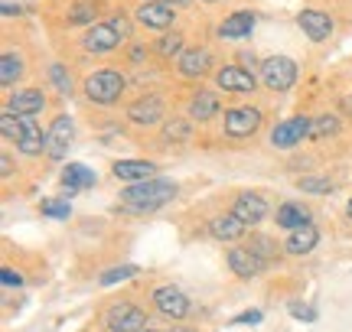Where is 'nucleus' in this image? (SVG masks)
<instances>
[{
    "label": "nucleus",
    "instance_id": "obj_21",
    "mask_svg": "<svg viewBox=\"0 0 352 332\" xmlns=\"http://www.w3.org/2000/svg\"><path fill=\"white\" fill-rule=\"evenodd\" d=\"M316 241H320V231L307 222V225H300V228L290 231L287 238V254H310L316 248Z\"/></svg>",
    "mask_w": 352,
    "mask_h": 332
},
{
    "label": "nucleus",
    "instance_id": "obj_19",
    "mask_svg": "<svg viewBox=\"0 0 352 332\" xmlns=\"http://www.w3.org/2000/svg\"><path fill=\"white\" fill-rule=\"evenodd\" d=\"M219 88L239 91V95H245V91H252V88H254V75L248 72V69L228 65V69H222V72H219Z\"/></svg>",
    "mask_w": 352,
    "mask_h": 332
},
{
    "label": "nucleus",
    "instance_id": "obj_22",
    "mask_svg": "<svg viewBox=\"0 0 352 332\" xmlns=\"http://www.w3.org/2000/svg\"><path fill=\"white\" fill-rule=\"evenodd\" d=\"M43 104H46L43 91L23 88V91H16V95L10 98V111L13 115H36V111H43Z\"/></svg>",
    "mask_w": 352,
    "mask_h": 332
},
{
    "label": "nucleus",
    "instance_id": "obj_25",
    "mask_svg": "<svg viewBox=\"0 0 352 332\" xmlns=\"http://www.w3.org/2000/svg\"><path fill=\"white\" fill-rule=\"evenodd\" d=\"M189 115L196 117V121H209L212 115H219V98H215L212 91H199L192 104H189Z\"/></svg>",
    "mask_w": 352,
    "mask_h": 332
},
{
    "label": "nucleus",
    "instance_id": "obj_39",
    "mask_svg": "<svg viewBox=\"0 0 352 332\" xmlns=\"http://www.w3.org/2000/svg\"><path fill=\"white\" fill-rule=\"evenodd\" d=\"M111 26H114V29H118V36H121V39H127V36H131V23H127L124 16H114V20H111Z\"/></svg>",
    "mask_w": 352,
    "mask_h": 332
},
{
    "label": "nucleus",
    "instance_id": "obj_7",
    "mask_svg": "<svg viewBox=\"0 0 352 332\" xmlns=\"http://www.w3.org/2000/svg\"><path fill=\"white\" fill-rule=\"evenodd\" d=\"M72 121L69 117H56L52 121V128L46 130V154L52 156V160H63L65 154H69V143H72Z\"/></svg>",
    "mask_w": 352,
    "mask_h": 332
},
{
    "label": "nucleus",
    "instance_id": "obj_23",
    "mask_svg": "<svg viewBox=\"0 0 352 332\" xmlns=\"http://www.w3.org/2000/svg\"><path fill=\"white\" fill-rule=\"evenodd\" d=\"M63 182L69 186V192H78V189H88V186H95V173L82 163H69L63 169Z\"/></svg>",
    "mask_w": 352,
    "mask_h": 332
},
{
    "label": "nucleus",
    "instance_id": "obj_1",
    "mask_svg": "<svg viewBox=\"0 0 352 332\" xmlns=\"http://www.w3.org/2000/svg\"><path fill=\"white\" fill-rule=\"evenodd\" d=\"M176 195V182L170 179H144V182H131L124 192H121V202L124 209L131 212H153V209H160L166 205L170 199Z\"/></svg>",
    "mask_w": 352,
    "mask_h": 332
},
{
    "label": "nucleus",
    "instance_id": "obj_11",
    "mask_svg": "<svg viewBox=\"0 0 352 332\" xmlns=\"http://www.w3.org/2000/svg\"><path fill=\"white\" fill-rule=\"evenodd\" d=\"M20 124H23V134H20L16 147H20L26 156L43 154V150H46V137H43V130H39L36 117H33V115H20Z\"/></svg>",
    "mask_w": 352,
    "mask_h": 332
},
{
    "label": "nucleus",
    "instance_id": "obj_15",
    "mask_svg": "<svg viewBox=\"0 0 352 332\" xmlns=\"http://www.w3.org/2000/svg\"><path fill=\"white\" fill-rule=\"evenodd\" d=\"M138 23L151 26V29H166L173 23V10L166 3H157V0H144V7L138 10Z\"/></svg>",
    "mask_w": 352,
    "mask_h": 332
},
{
    "label": "nucleus",
    "instance_id": "obj_40",
    "mask_svg": "<svg viewBox=\"0 0 352 332\" xmlns=\"http://www.w3.org/2000/svg\"><path fill=\"white\" fill-rule=\"evenodd\" d=\"M290 313H294L297 320H314V309L303 307V303H290Z\"/></svg>",
    "mask_w": 352,
    "mask_h": 332
},
{
    "label": "nucleus",
    "instance_id": "obj_18",
    "mask_svg": "<svg viewBox=\"0 0 352 332\" xmlns=\"http://www.w3.org/2000/svg\"><path fill=\"white\" fill-rule=\"evenodd\" d=\"M179 72L186 78H199L209 72V62H212V56H209V49H186L179 52Z\"/></svg>",
    "mask_w": 352,
    "mask_h": 332
},
{
    "label": "nucleus",
    "instance_id": "obj_2",
    "mask_svg": "<svg viewBox=\"0 0 352 332\" xmlns=\"http://www.w3.org/2000/svg\"><path fill=\"white\" fill-rule=\"evenodd\" d=\"M121 91H124V78L118 75V72H111V69H101V72H95V75L85 78V95L95 104L118 102Z\"/></svg>",
    "mask_w": 352,
    "mask_h": 332
},
{
    "label": "nucleus",
    "instance_id": "obj_14",
    "mask_svg": "<svg viewBox=\"0 0 352 332\" xmlns=\"http://www.w3.org/2000/svg\"><path fill=\"white\" fill-rule=\"evenodd\" d=\"M118 43H121V36H118V29H114L111 23H95L85 33V49L88 52H108V49H114Z\"/></svg>",
    "mask_w": 352,
    "mask_h": 332
},
{
    "label": "nucleus",
    "instance_id": "obj_45",
    "mask_svg": "<svg viewBox=\"0 0 352 332\" xmlns=\"http://www.w3.org/2000/svg\"><path fill=\"white\" fill-rule=\"evenodd\" d=\"M144 332H157V329H144Z\"/></svg>",
    "mask_w": 352,
    "mask_h": 332
},
{
    "label": "nucleus",
    "instance_id": "obj_16",
    "mask_svg": "<svg viewBox=\"0 0 352 332\" xmlns=\"http://www.w3.org/2000/svg\"><path fill=\"white\" fill-rule=\"evenodd\" d=\"M252 29H254V13L239 10V13H232V16L222 20L219 36L222 39H245V36H252Z\"/></svg>",
    "mask_w": 352,
    "mask_h": 332
},
{
    "label": "nucleus",
    "instance_id": "obj_31",
    "mask_svg": "<svg viewBox=\"0 0 352 332\" xmlns=\"http://www.w3.org/2000/svg\"><path fill=\"white\" fill-rule=\"evenodd\" d=\"M39 212L50 218H69V202H56V199H46L39 205Z\"/></svg>",
    "mask_w": 352,
    "mask_h": 332
},
{
    "label": "nucleus",
    "instance_id": "obj_35",
    "mask_svg": "<svg viewBox=\"0 0 352 332\" xmlns=\"http://www.w3.org/2000/svg\"><path fill=\"white\" fill-rule=\"evenodd\" d=\"M91 16H95V10H91L88 3H76L72 13H69V23H85V20H91Z\"/></svg>",
    "mask_w": 352,
    "mask_h": 332
},
{
    "label": "nucleus",
    "instance_id": "obj_42",
    "mask_svg": "<svg viewBox=\"0 0 352 332\" xmlns=\"http://www.w3.org/2000/svg\"><path fill=\"white\" fill-rule=\"evenodd\" d=\"M157 3H173V0H157Z\"/></svg>",
    "mask_w": 352,
    "mask_h": 332
},
{
    "label": "nucleus",
    "instance_id": "obj_20",
    "mask_svg": "<svg viewBox=\"0 0 352 332\" xmlns=\"http://www.w3.org/2000/svg\"><path fill=\"white\" fill-rule=\"evenodd\" d=\"M245 222H241L239 215H219L209 222V231H212V238H219V241H239L241 235H245Z\"/></svg>",
    "mask_w": 352,
    "mask_h": 332
},
{
    "label": "nucleus",
    "instance_id": "obj_34",
    "mask_svg": "<svg viewBox=\"0 0 352 332\" xmlns=\"http://www.w3.org/2000/svg\"><path fill=\"white\" fill-rule=\"evenodd\" d=\"M252 251L261 257V261H267V257H274V244H271V238L258 235V238H252Z\"/></svg>",
    "mask_w": 352,
    "mask_h": 332
},
{
    "label": "nucleus",
    "instance_id": "obj_36",
    "mask_svg": "<svg viewBox=\"0 0 352 332\" xmlns=\"http://www.w3.org/2000/svg\"><path fill=\"white\" fill-rule=\"evenodd\" d=\"M300 189H307V192H329L333 186H329L327 179H300Z\"/></svg>",
    "mask_w": 352,
    "mask_h": 332
},
{
    "label": "nucleus",
    "instance_id": "obj_27",
    "mask_svg": "<svg viewBox=\"0 0 352 332\" xmlns=\"http://www.w3.org/2000/svg\"><path fill=\"white\" fill-rule=\"evenodd\" d=\"M0 134H3V141H20V134H23L20 115H13L10 108H7V115H0Z\"/></svg>",
    "mask_w": 352,
    "mask_h": 332
},
{
    "label": "nucleus",
    "instance_id": "obj_6",
    "mask_svg": "<svg viewBox=\"0 0 352 332\" xmlns=\"http://www.w3.org/2000/svg\"><path fill=\"white\" fill-rule=\"evenodd\" d=\"M261 128V111L258 108H235L226 115V134L228 137H252Z\"/></svg>",
    "mask_w": 352,
    "mask_h": 332
},
{
    "label": "nucleus",
    "instance_id": "obj_9",
    "mask_svg": "<svg viewBox=\"0 0 352 332\" xmlns=\"http://www.w3.org/2000/svg\"><path fill=\"white\" fill-rule=\"evenodd\" d=\"M232 215H239L245 225H258V222L267 215V202H264L258 192H241L239 199H235V209H232Z\"/></svg>",
    "mask_w": 352,
    "mask_h": 332
},
{
    "label": "nucleus",
    "instance_id": "obj_3",
    "mask_svg": "<svg viewBox=\"0 0 352 332\" xmlns=\"http://www.w3.org/2000/svg\"><path fill=\"white\" fill-rule=\"evenodd\" d=\"M261 78L271 91H287L297 82V65L290 62L287 56H271L261 62Z\"/></svg>",
    "mask_w": 352,
    "mask_h": 332
},
{
    "label": "nucleus",
    "instance_id": "obj_44",
    "mask_svg": "<svg viewBox=\"0 0 352 332\" xmlns=\"http://www.w3.org/2000/svg\"><path fill=\"white\" fill-rule=\"evenodd\" d=\"M173 332H189V329H173Z\"/></svg>",
    "mask_w": 352,
    "mask_h": 332
},
{
    "label": "nucleus",
    "instance_id": "obj_10",
    "mask_svg": "<svg viewBox=\"0 0 352 332\" xmlns=\"http://www.w3.org/2000/svg\"><path fill=\"white\" fill-rule=\"evenodd\" d=\"M228 264H232V270L239 274L241 281H252V277H258L264 268V261L258 254H254L252 248H232L228 251Z\"/></svg>",
    "mask_w": 352,
    "mask_h": 332
},
{
    "label": "nucleus",
    "instance_id": "obj_38",
    "mask_svg": "<svg viewBox=\"0 0 352 332\" xmlns=\"http://www.w3.org/2000/svg\"><path fill=\"white\" fill-rule=\"evenodd\" d=\"M0 281H3V287H20V283H23V277H20L16 270L3 268V270H0Z\"/></svg>",
    "mask_w": 352,
    "mask_h": 332
},
{
    "label": "nucleus",
    "instance_id": "obj_4",
    "mask_svg": "<svg viewBox=\"0 0 352 332\" xmlns=\"http://www.w3.org/2000/svg\"><path fill=\"white\" fill-rule=\"evenodd\" d=\"M104 322H108V332H144L147 313L140 307H134V303H118V307L108 309Z\"/></svg>",
    "mask_w": 352,
    "mask_h": 332
},
{
    "label": "nucleus",
    "instance_id": "obj_26",
    "mask_svg": "<svg viewBox=\"0 0 352 332\" xmlns=\"http://www.w3.org/2000/svg\"><path fill=\"white\" fill-rule=\"evenodd\" d=\"M20 75H23V59L16 52H3V59H0V82L13 85Z\"/></svg>",
    "mask_w": 352,
    "mask_h": 332
},
{
    "label": "nucleus",
    "instance_id": "obj_37",
    "mask_svg": "<svg viewBox=\"0 0 352 332\" xmlns=\"http://www.w3.org/2000/svg\"><path fill=\"white\" fill-rule=\"evenodd\" d=\"M235 326H254V322H261V309H248V313H241V316H235Z\"/></svg>",
    "mask_w": 352,
    "mask_h": 332
},
{
    "label": "nucleus",
    "instance_id": "obj_33",
    "mask_svg": "<svg viewBox=\"0 0 352 332\" xmlns=\"http://www.w3.org/2000/svg\"><path fill=\"white\" fill-rule=\"evenodd\" d=\"M164 137H166V141H186V137H189V124H186V121H173V124H166Z\"/></svg>",
    "mask_w": 352,
    "mask_h": 332
},
{
    "label": "nucleus",
    "instance_id": "obj_30",
    "mask_svg": "<svg viewBox=\"0 0 352 332\" xmlns=\"http://www.w3.org/2000/svg\"><path fill=\"white\" fill-rule=\"evenodd\" d=\"M50 82H52V85H56L59 91H63V95H69V91H72V78H69V72H65L59 62L50 65Z\"/></svg>",
    "mask_w": 352,
    "mask_h": 332
},
{
    "label": "nucleus",
    "instance_id": "obj_17",
    "mask_svg": "<svg viewBox=\"0 0 352 332\" xmlns=\"http://www.w3.org/2000/svg\"><path fill=\"white\" fill-rule=\"evenodd\" d=\"M157 166L151 160H118L114 163V176L124 179V182H144V179H153Z\"/></svg>",
    "mask_w": 352,
    "mask_h": 332
},
{
    "label": "nucleus",
    "instance_id": "obj_13",
    "mask_svg": "<svg viewBox=\"0 0 352 332\" xmlns=\"http://www.w3.org/2000/svg\"><path fill=\"white\" fill-rule=\"evenodd\" d=\"M127 117L134 124H157L164 117V102L157 95H147V98H140V102H134L127 108Z\"/></svg>",
    "mask_w": 352,
    "mask_h": 332
},
{
    "label": "nucleus",
    "instance_id": "obj_8",
    "mask_svg": "<svg viewBox=\"0 0 352 332\" xmlns=\"http://www.w3.org/2000/svg\"><path fill=\"white\" fill-rule=\"evenodd\" d=\"M153 303H157V309H160L164 316H170V320H183L189 313V300L183 296L179 287H160V290L153 294Z\"/></svg>",
    "mask_w": 352,
    "mask_h": 332
},
{
    "label": "nucleus",
    "instance_id": "obj_5",
    "mask_svg": "<svg viewBox=\"0 0 352 332\" xmlns=\"http://www.w3.org/2000/svg\"><path fill=\"white\" fill-rule=\"evenodd\" d=\"M314 134V121H307V117H290V121H280L271 134V143H274L277 150H290V147H297L303 137H310Z\"/></svg>",
    "mask_w": 352,
    "mask_h": 332
},
{
    "label": "nucleus",
    "instance_id": "obj_43",
    "mask_svg": "<svg viewBox=\"0 0 352 332\" xmlns=\"http://www.w3.org/2000/svg\"><path fill=\"white\" fill-rule=\"evenodd\" d=\"M349 218H352V199H349Z\"/></svg>",
    "mask_w": 352,
    "mask_h": 332
},
{
    "label": "nucleus",
    "instance_id": "obj_32",
    "mask_svg": "<svg viewBox=\"0 0 352 332\" xmlns=\"http://www.w3.org/2000/svg\"><path fill=\"white\" fill-rule=\"evenodd\" d=\"M157 49H160V56H179V52H183V36H179V33H173V36H164Z\"/></svg>",
    "mask_w": 352,
    "mask_h": 332
},
{
    "label": "nucleus",
    "instance_id": "obj_41",
    "mask_svg": "<svg viewBox=\"0 0 352 332\" xmlns=\"http://www.w3.org/2000/svg\"><path fill=\"white\" fill-rule=\"evenodd\" d=\"M0 173H3V176H10V173H13V160L7 154L0 156Z\"/></svg>",
    "mask_w": 352,
    "mask_h": 332
},
{
    "label": "nucleus",
    "instance_id": "obj_28",
    "mask_svg": "<svg viewBox=\"0 0 352 332\" xmlns=\"http://www.w3.org/2000/svg\"><path fill=\"white\" fill-rule=\"evenodd\" d=\"M336 130H340V121H336L333 115H323V117H316V121H314V134H310V137L323 141V137L336 134Z\"/></svg>",
    "mask_w": 352,
    "mask_h": 332
},
{
    "label": "nucleus",
    "instance_id": "obj_12",
    "mask_svg": "<svg viewBox=\"0 0 352 332\" xmlns=\"http://www.w3.org/2000/svg\"><path fill=\"white\" fill-rule=\"evenodd\" d=\"M297 26H300L314 43H323V39H329V33H333V20L320 10H303L300 16H297Z\"/></svg>",
    "mask_w": 352,
    "mask_h": 332
},
{
    "label": "nucleus",
    "instance_id": "obj_29",
    "mask_svg": "<svg viewBox=\"0 0 352 332\" xmlns=\"http://www.w3.org/2000/svg\"><path fill=\"white\" fill-rule=\"evenodd\" d=\"M134 274H138V268H134V264H124V268L104 270V274H101V287H111V283H118V281H131Z\"/></svg>",
    "mask_w": 352,
    "mask_h": 332
},
{
    "label": "nucleus",
    "instance_id": "obj_24",
    "mask_svg": "<svg viewBox=\"0 0 352 332\" xmlns=\"http://www.w3.org/2000/svg\"><path fill=\"white\" fill-rule=\"evenodd\" d=\"M307 222H310V212L297 202H287V205L277 209V225H280V228L294 231V228H300V225H307Z\"/></svg>",
    "mask_w": 352,
    "mask_h": 332
}]
</instances>
